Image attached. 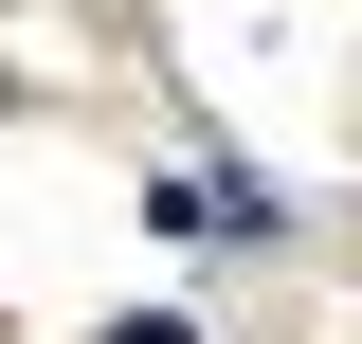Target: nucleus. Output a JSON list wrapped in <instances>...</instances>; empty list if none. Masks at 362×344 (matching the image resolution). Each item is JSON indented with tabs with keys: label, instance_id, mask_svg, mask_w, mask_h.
Returning <instances> with one entry per match:
<instances>
[{
	"label": "nucleus",
	"instance_id": "obj_1",
	"mask_svg": "<svg viewBox=\"0 0 362 344\" xmlns=\"http://www.w3.org/2000/svg\"><path fill=\"white\" fill-rule=\"evenodd\" d=\"M109 344H199V326H163V308H127V326H109Z\"/></svg>",
	"mask_w": 362,
	"mask_h": 344
}]
</instances>
